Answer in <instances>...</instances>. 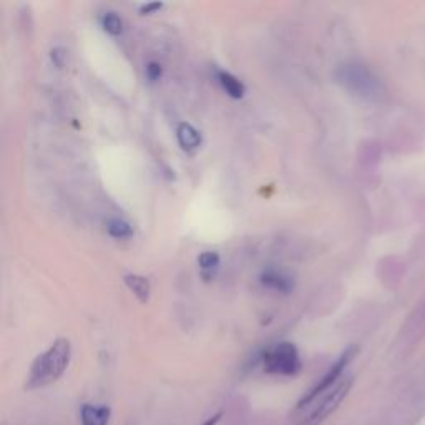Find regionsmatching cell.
<instances>
[{
  "label": "cell",
  "instance_id": "obj_1",
  "mask_svg": "<svg viewBox=\"0 0 425 425\" xmlns=\"http://www.w3.org/2000/svg\"><path fill=\"white\" fill-rule=\"evenodd\" d=\"M352 385V375H344L329 391L309 401H299L292 410L289 425H321L344 401Z\"/></svg>",
  "mask_w": 425,
  "mask_h": 425
},
{
  "label": "cell",
  "instance_id": "obj_2",
  "mask_svg": "<svg viewBox=\"0 0 425 425\" xmlns=\"http://www.w3.org/2000/svg\"><path fill=\"white\" fill-rule=\"evenodd\" d=\"M70 359H72V345L68 339H57L45 352L35 359L30 367L25 389H42L54 384L67 371Z\"/></svg>",
  "mask_w": 425,
  "mask_h": 425
},
{
  "label": "cell",
  "instance_id": "obj_3",
  "mask_svg": "<svg viewBox=\"0 0 425 425\" xmlns=\"http://www.w3.org/2000/svg\"><path fill=\"white\" fill-rule=\"evenodd\" d=\"M336 78L350 94L361 96L364 100L375 102L384 95L382 85L378 77L362 64H344L337 68Z\"/></svg>",
  "mask_w": 425,
  "mask_h": 425
},
{
  "label": "cell",
  "instance_id": "obj_4",
  "mask_svg": "<svg viewBox=\"0 0 425 425\" xmlns=\"http://www.w3.org/2000/svg\"><path fill=\"white\" fill-rule=\"evenodd\" d=\"M261 364L266 374L283 378H292L302 369L299 350L292 343H279L266 349L261 356Z\"/></svg>",
  "mask_w": 425,
  "mask_h": 425
},
{
  "label": "cell",
  "instance_id": "obj_5",
  "mask_svg": "<svg viewBox=\"0 0 425 425\" xmlns=\"http://www.w3.org/2000/svg\"><path fill=\"white\" fill-rule=\"evenodd\" d=\"M112 410L107 405L83 404L80 410L82 425H108Z\"/></svg>",
  "mask_w": 425,
  "mask_h": 425
},
{
  "label": "cell",
  "instance_id": "obj_6",
  "mask_svg": "<svg viewBox=\"0 0 425 425\" xmlns=\"http://www.w3.org/2000/svg\"><path fill=\"white\" fill-rule=\"evenodd\" d=\"M261 283H262V286L273 289V291L284 292V294L291 292L292 288H294V283H292V279L289 278V276L281 273V271H276V269L264 271L261 276Z\"/></svg>",
  "mask_w": 425,
  "mask_h": 425
},
{
  "label": "cell",
  "instance_id": "obj_7",
  "mask_svg": "<svg viewBox=\"0 0 425 425\" xmlns=\"http://www.w3.org/2000/svg\"><path fill=\"white\" fill-rule=\"evenodd\" d=\"M177 138H178L179 147H181L183 150L188 151V153L198 150V148L201 147V142H203L200 131L190 124H179L178 125Z\"/></svg>",
  "mask_w": 425,
  "mask_h": 425
},
{
  "label": "cell",
  "instance_id": "obj_8",
  "mask_svg": "<svg viewBox=\"0 0 425 425\" xmlns=\"http://www.w3.org/2000/svg\"><path fill=\"white\" fill-rule=\"evenodd\" d=\"M216 77H218V82H220V85L223 87V90H225L226 94L231 96V98L239 100V98H243L244 94H246V89H244L243 83H241L234 75H231L230 72L218 70Z\"/></svg>",
  "mask_w": 425,
  "mask_h": 425
},
{
  "label": "cell",
  "instance_id": "obj_9",
  "mask_svg": "<svg viewBox=\"0 0 425 425\" xmlns=\"http://www.w3.org/2000/svg\"><path fill=\"white\" fill-rule=\"evenodd\" d=\"M125 284L128 286L130 291L138 297L140 302H143L144 304V302H148V299H150L151 289L147 278H143V276L140 274H126Z\"/></svg>",
  "mask_w": 425,
  "mask_h": 425
},
{
  "label": "cell",
  "instance_id": "obj_10",
  "mask_svg": "<svg viewBox=\"0 0 425 425\" xmlns=\"http://www.w3.org/2000/svg\"><path fill=\"white\" fill-rule=\"evenodd\" d=\"M107 231L115 239H126L133 234V228H131L130 223L120 220V218H113V220L108 221Z\"/></svg>",
  "mask_w": 425,
  "mask_h": 425
},
{
  "label": "cell",
  "instance_id": "obj_11",
  "mask_svg": "<svg viewBox=\"0 0 425 425\" xmlns=\"http://www.w3.org/2000/svg\"><path fill=\"white\" fill-rule=\"evenodd\" d=\"M102 27L107 33L113 35V37H117V35H120L124 32V20L118 17L115 12H108V14L103 15L102 19Z\"/></svg>",
  "mask_w": 425,
  "mask_h": 425
},
{
  "label": "cell",
  "instance_id": "obj_12",
  "mask_svg": "<svg viewBox=\"0 0 425 425\" xmlns=\"http://www.w3.org/2000/svg\"><path fill=\"white\" fill-rule=\"evenodd\" d=\"M198 262L203 274L208 276L209 273H213L214 269H218V266H220V254L214 251H204L198 258Z\"/></svg>",
  "mask_w": 425,
  "mask_h": 425
},
{
  "label": "cell",
  "instance_id": "obj_13",
  "mask_svg": "<svg viewBox=\"0 0 425 425\" xmlns=\"http://www.w3.org/2000/svg\"><path fill=\"white\" fill-rule=\"evenodd\" d=\"M161 73H163V70H161V65H160V64H155V62L148 64V67H147V77H148V80H150V82L160 80Z\"/></svg>",
  "mask_w": 425,
  "mask_h": 425
},
{
  "label": "cell",
  "instance_id": "obj_14",
  "mask_svg": "<svg viewBox=\"0 0 425 425\" xmlns=\"http://www.w3.org/2000/svg\"><path fill=\"white\" fill-rule=\"evenodd\" d=\"M163 8V3L161 2H151V3H144V6L140 7V12H142L143 15H150V14H155V12L161 10Z\"/></svg>",
  "mask_w": 425,
  "mask_h": 425
},
{
  "label": "cell",
  "instance_id": "obj_15",
  "mask_svg": "<svg viewBox=\"0 0 425 425\" xmlns=\"http://www.w3.org/2000/svg\"><path fill=\"white\" fill-rule=\"evenodd\" d=\"M64 59H65V52L60 50V48H55L52 50V60H54L57 67H64Z\"/></svg>",
  "mask_w": 425,
  "mask_h": 425
},
{
  "label": "cell",
  "instance_id": "obj_16",
  "mask_svg": "<svg viewBox=\"0 0 425 425\" xmlns=\"http://www.w3.org/2000/svg\"><path fill=\"white\" fill-rule=\"evenodd\" d=\"M221 417H223V414L221 412H218V414H214L213 417H209V419H206L203 424L201 425H218L220 424V420H221Z\"/></svg>",
  "mask_w": 425,
  "mask_h": 425
}]
</instances>
